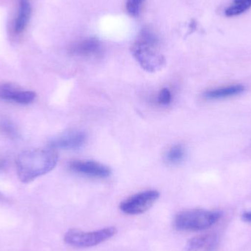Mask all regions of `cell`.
I'll return each mask as SVG.
<instances>
[{"label": "cell", "mask_w": 251, "mask_h": 251, "mask_svg": "<svg viewBox=\"0 0 251 251\" xmlns=\"http://www.w3.org/2000/svg\"><path fill=\"white\" fill-rule=\"evenodd\" d=\"M58 156L53 149H36L22 152L16 159L19 179L29 183L55 168Z\"/></svg>", "instance_id": "1"}, {"label": "cell", "mask_w": 251, "mask_h": 251, "mask_svg": "<svg viewBox=\"0 0 251 251\" xmlns=\"http://www.w3.org/2000/svg\"><path fill=\"white\" fill-rule=\"evenodd\" d=\"M158 43L156 35L148 28H144L131 47V54L146 72L154 73L165 66V58L157 50Z\"/></svg>", "instance_id": "2"}, {"label": "cell", "mask_w": 251, "mask_h": 251, "mask_svg": "<svg viewBox=\"0 0 251 251\" xmlns=\"http://www.w3.org/2000/svg\"><path fill=\"white\" fill-rule=\"evenodd\" d=\"M221 218V212L216 211L191 209L176 215L174 227L180 231H203L215 225Z\"/></svg>", "instance_id": "3"}, {"label": "cell", "mask_w": 251, "mask_h": 251, "mask_svg": "<svg viewBox=\"0 0 251 251\" xmlns=\"http://www.w3.org/2000/svg\"><path fill=\"white\" fill-rule=\"evenodd\" d=\"M117 233L115 227H107L98 231L91 232H84L78 229H70L64 236V241L66 244L72 247L85 248L94 247L98 246L109 239L114 237Z\"/></svg>", "instance_id": "4"}, {"label": "cell", "mask_w": 251, "mask_h": 251, "mask_svg": "<svg viewBox=\"0 0 251 251\" xmlns=\"http://www.w3.org/2000/svg\"><path fill=\"white\" fill-rule=\"evenodd\" d=\"M159 196L156 190H146L133 195L121 203V210L128 215L144 213L156 203Z\"/></svg>", "instance_id": "5"}, {"label": "cell", "mask_w": 251, "mask_h": 251, "mask_svg": "<svg viewBox=\"0 0 251 251\" xmlns=\"http://www.w3.org/2000/svg\"><path fill=\"white\" fill-rule=\"evenodd\" d=\"M69 167L76 174L92 178H107L111 174L110 168L94 161L74 160L69 163Z\"/></svg>", "instance_id": "6"}, {"label": "cell", "mask_w": 251, "mask_h": 251, "mask_svg": "<svg viewBox=\"0 0 251 251\" xmlns=\"http://www.w3.org/2000/svg\"><path fill=\"white\" fill-rule=\"evenodd\" d=\"M36 98L32 91H23L12 84L0 85V99L19 104H29Z\"/></svg>", "instance_id": "7"}, {"label": "cell", "mask_w": 251, "mask_h": 251, "mask_svg": "<svg viewBox=\"0 0 251 251\" xmlns=\"http://www.w3.org/2000/svg\"><path fill=\"white\" fill-rule=\"evenodd\" d=\"M86 140V134L83 131H71L51 140L50 143V146L51 149L65 150L77 149L84 146Z\"/></svg>", "instance_id": "8"}, {"label": "cell", "mask_w": 251, "mask_h": 251, "mask_svg": "<svg viewBox=\"0 0 251 251\" xmlns=\"http://www.w3.org/2000/svg\"><path fill=\"white\" fill-rule=\"evenodd\" d=\"M101 51V42L95 38L80 40L74 43L69 48L71 54L81 57H95L100 54Z\"/></svg>", "instance_id": "9"}, {"label": "cell", "mask_w": 251, "mask_h": 251, "mask_svg": "<svg viewBox=\"0 0 251 251\" xmlns=\"http://www.w3.org/2000/svg\"><path fill=\"white\" fill-rule=\"evenodd\" d=\"M218 242V237L215 234L197 236L188 240L184 251H214Z\"/></svg>", "instance_id": "10"}, {"label": "cell", "mask_w": 251, "mask_h": 251, "mask_svg": "<svg viewBox=\"0 0 251 251\" xmlns=\"http://www.w3.org/2000/svg\"><path fill=\"white\" fill-rule=\"evenodd\" d=\"M245 87L242 85H230L224 88L209 90L204 93V97L207 100H222L236 97L244 92Z\"/></svg>", "instance_id": "11"}, {"label": "cell", "mask_w": 251, "mask_h": 251, "mask_svg": "<svg viewBox=\"0 0 251 251\" xmlns=\"http://www.w3.org/2000/svg\"><path fill=\"white\" fill-rule=\"evenodd\" d=\"M31 15V5L29 0H19V12L15 21L14 30L16 33L24 32L27 26Z\"/></svg>", "instance_id": "12"}, {"label": "cell", "mask_w": 251, "mask_h": 251, "mask_svg": "<svg viewBox=\"0 0 251 251\" xmlns=\"http://www.w3.org/2000/svg\"><path fill=\"white\" fill-rule=\"evenodd\" d=\"M251 8V0H233L229 7L225 10V15L228 17L237 16Z\"/></svg>", "instance_id": "13"}, {"label": "cell", "mask_w": 251, "mask_h": 251, "mask_svg": "<svg viewBox=\"0 0 251 251\" xmlns=\"http://www.w3.org/2000/svg\"><path fill=\"white\" fill-rule=\"evenodd\" d=\"M185 151L181 145H176L170 149L166 154V159L169 163L178 164L184 159Z\"/></svg>", "instance_id": "14"}, {"label": "cell", "mask_w": 251, "mask_h": 251, "mask_svg": "<svg viewBox=\"0 0 251 251\" xmlns=\"http://www.w3.org/2000/svg\"><path fill=\"white\" fill-rule=\"evenodd\" d=\"M0 131L10 138H17L19 137L17 128L10 119H2L0 120Z\"/></svg>", "instance_id": "15"}, {"label": "cell", "mask_w": 251, "mask_h": 251, "mask_svg": "<svg viewBox=\"0 0 251 251\" xmlns=\"http://www.w3.org/2000/svg\"><path fill=\"white\" fill-rule=\"evenodd\" d=\"M144 0H127L126 10L128 14L133 17L138 16Z\"/></svg>", "instance_id": "16"}, {"label": "cell", "mask_w": 251, "mask_h": 251, "mask_svg": "<svg viewBox=\"0 0 251 251\" xmlns=\"http://www.w3.org/2000/svg\"><path fill=\"white\" fill-rule=\"evenodd\" d=\"M172 101V94L168 88H165L159 91L157 101L161 105H168Z\"/></svg>", "instance_id": "17"}, {"label": "cell", "mask_w": 251, "mask_h": 251, "mask_svg": "<svg viewBox=\"0 0 251 251\" xmlns=\"http://www.w3.org/2000/svg\"><path fill=\"white\" fill-rule=\"evenodd\" d=\"M7 161L5 159H2V158H0V173L1 171H4L6 167H7Z\"/></svg>", "instance_id": "18"}, {"label": "cell", "mask_w": 251, "mask_h": 251, "mask_svg": "<svg viewBox=\"0 0 251 251\" xmlns=\"http://www.w3.org/2000/svg\"><path fill=\"white\" fill-rule=\"evenodd\" d=\"M242 218H243V221H246V222L251 223V212H245Z\"/></svg>", "instance_id": "19"}]
</instances>
